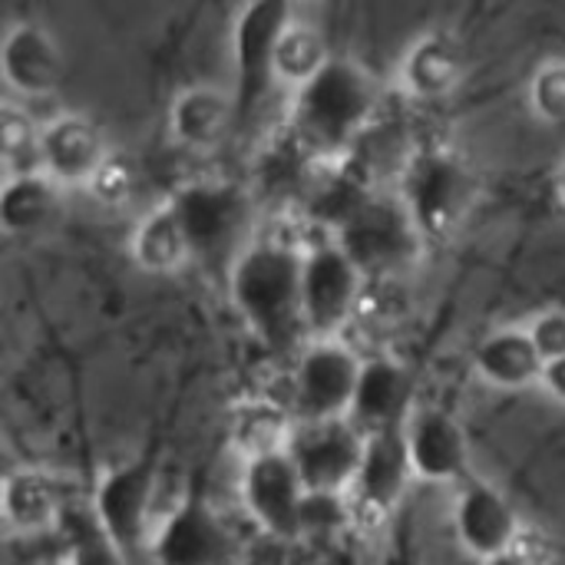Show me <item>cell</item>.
Returning a JSON list of instances; mask_svg holds the SVG:
<instances>
[{
    "label": "cell",
    "instance_id": "6da1fadb",
    "mask_svg": "<svg viewBox=\"0 0 565 565\" xmlns=\"http://www.w3.org/2000/svg\"><path fill=\"white\" fill-rule=\"evenodd\" d=\"M301 258L305 252L278 242L258 238L242 248L228 268V295L248 331L275 348H305V315H301Z\"/></svg>",
    "mask_w": 565,
    "mask_h": 565
},
{
    "label": "cell",
    "instance_id": "7a4b0ae2",
    "mask_svg": "<svg viewBox=\"0 0 565 565\" xmlns=\"http://www.w3.org/2000/svg\"><path fill=\"white\" fill-rule=\"evenodd\" d=\"M384 89L377 76L344 56H334L308 86L295 93L291 129L315 159H341L354 139L381 116Z\"/></svg>",
    "mask_w": 565,
    "mask_h": 565
},
{
    "label": "cell",
    "instance_id": "3957f363",
    "mask_svg": "<svg viewBox=\"0 0 565 565\" xmlns=\"http://www.w3.org/2000/svg\"><path fill=\"white\" fill-rule=\"evenodd\" d=\"M401 202L424 242H450L477 205V172L447 142H420L401 175Z\"/></svg>",
    "mask_w": 565,
    "mask_h": 565
},
{
    "label": "cell",
    "instance_id": "277c9868",
    "mask_svg": "<svg viewBox=\"0 0 565 565\" xmlns=\"http://www.w3.org/2000/svg\"><path fill=\"white\" fill-rule=\"evenodd\" d=\"M364 358L344 338H321L308 341L295 354L291 384H288V407L298 424H321L341 420L351 414L358 381H361Z\"/></svg>",
    "mask_w": 565,
    "mask_h": 565
},
{
    "label": "cell",
    "instance_id": "5b68a950",
    "mask_svg": "<svg viewBox=\"0 0 565 565\" xmlns=\"http://www.w3.org/2000/svg\"><path fill=\"white\" fill-rule=\"evenodd\" d=\"M367 275L341 252L334 238L311 242L301 258V315L308 341L341 338L358 318Z\"/></svg>",
    "mask_w": 565,
    "mask_h": 565
},
{
    "label": "cell",
    "instance_id": "8992f818",
    "mask_svg": "<svg viewBox=\"0 0 565 565\" xmlns=\"http://www.w3.org/2000/svg\"><path fill=\"white\" fill-rule=\"evenodd\" d=\"M172 209L189 235L192 258L232 262L242 255L238 238L248 228V195L228 179H189L172 192Z\"/></svg>",
    "mask_w": 565,
    "mask_h": 565
},
{
    "label": "cell",
    "instance_id": "52a82bcc",
    "mask_svg": "<svg viewBox=\"0 0 565 565\" xmlns=\"http://www.w3.org/2000/svg\"><path fill=\"white\" fill-rule=\"evenodd\" d=\"M334 242L367 278L397 275V268L407 265L411 258H417V252L424 248V238L414 228L404 202L381 195V192L371 195L334 232Z\"/></svg>",
    "mask_w": 565,
    "mask_h": 565
},
{
    "label": "cell",
    "instance_id": "ba28073f",
    "mask_svg": "<svg viewBox=\"0 0 565 565\" xmlns=\"http://www.w3.org/2000/svg\"><path fill=\"white\" fill-rule=\"evenodd\" d=\"M159 473L149 460H129L103 470L93 490V520L96 526L129 556L149 553L152 540V503H156Z\"/></svg>",
    "mask_w": 565,
    "mask_h": 565
},
{
    "label": "cell",
    "instance_id": "9c48e42d",
    "mask_svg": "<svg viewBox=\"0 0 565 565\" xmlns=\"http://www.w3.org/2000/svg\"><path fill=\"white\" fill-rule=\"evenodd\" d=\"M295 23V10L278 0H255L245 3L235 17L232 30V53H235V73H238V93H235V113L238 122L252 119L262 99L271 89L275 76V50L281 33Z\"/></svg>",
    "mask_w": 565,
    "mask_h": 565
},
{
    "label": "cell",
    "instance_id": "30bf717a",
    "mask_svg": "<svg viewBox=\"0 0 565 565\" xmlns=\"http://www.w3.org/2000/svg\"><path fill=\"white\" fill-rule=\"evenodd\" d=\"M364 447L367 437L348 417H341L321 424H298L288 457L295 460L308 493L348 497L358 480Z\"/></svg>",
    "mask_w": 565,
    "mask_h": 565
},
{
    "label": "cell",
    "instance_id": "8fae6325",
    "mask_svg": "<svg viewBox=\"0 0 565 565\" xmlns=\"http://www.w3.org/2000/svg\"><path fill=\"white\" fill-rule=\"evenodd\" d=\"M411 480H414V467L407 454V434L384 430V434L367 437L358 480L348 490L351 526L361 533L381 530L391 520V513L401 507Z\"/></svg>",
    "mask_w": 565,
    "mask_h": 565
},
{
    "label": "cell",
    "instance_id": "7c38bea8",
    "mask_svg": "<svg viewBox=\"0 0 565 565\" xmlns=\"http://www.w3.org/2000/svg\"><path fill=\"white\" fill-rule=\"evenodd\" d=\"M238 497H242L248 520L271 540L295 543L305 536L301 513H305L308 490L288 454L245 460L242 477H238Z\"/></svg>",
    "mask_w": 565,
    "mask_h": 565
},
{
    "label": "cell",
    "instance_id": "4fadbf2b",
    "mask_svg": "<svg viewBox=\"0 0 565 565\" xmlns=\"http://www.w3.org/2000/svg\"><path fill=\"white\" fill-rule=\"evenodd\" d=\"M235 550L232 530L202 497H185L169 510L149 540L152 565H232Z\"/></svg>",
    "mask_w": 565,
    "mask_h": 565
},
{
    "label": "cell",
    "instance_id": "5bb4252c",
    "mask_svg": "<svg viewBox=\"0 0 565 565\" xmlns=\"http://www.w3.org/2000/svg\"><path fill=\"white\" fill-rule=\"evenodd\" d=\"M454 533L470 556L490 563L497 556L513 553L520 546L523 530L513 503L490 480L467 477L454 503Z\"/></svg>",
    "mask_w": 565,
    "mask_h": 565
},
{
    "label": "cell",
    "instance_id": "9a60e30c",
    "mask_svg": "<svg viewBox=\"0 0 565 565\" xmlns=\"http://www.w3.org/2000/svg\"><path fill=\"white\" fill-rule=\"evenodd\" d=\"M411 401H414V374L407 371V364L391 354H374L364 358L348 420L364 437L384 430H404L411 420Z\"/></svg>",
    "mask_w": 565,
    "mask_h": 565
},
{
    "label": "cell",
    "instance_id": "2e32d148",
    "mask_svg": "<svg viewBox=\"0 0 565 565\" xmlns=\"http://www.w3.org/2000/svg\"><path fill=\"white\" fill-rule=\"evenodd\" d=\"M407 454L424 483H463L470 477V440L450 411H420L407 420Z\"/></svg>",
    "mask_w": 565,
    "mask_h": 565
},
{
    "label": "cell",
    "instance_id": "e0dca14e",
    "mask_svg": "<svg viewBox=\"0 0 565 565\" xmlns=\"http://www.w3.org/2000/svg\"><path fill=\"white\" fill-rule=\"evenodd\" d=\"M109 149L89 116L63 113L40 126V172L56 185H89Z\"/></svg>",
    "mask_w": 565,
    "mask_h": 565
},
{
    "label": "cell",
    "instance_id": "ac0fdd59",
    "mask_svg": "<svg viewBox=\"0 0 565 565\" xmlns=\"http://www.w3.org/2000/svg\"><path fill=\"white\" fill-rule=\"evenodd\" d=\"M0 70H3L7 86L26 99L53 96L66 76L63 50L56 36L33 20L13 23L7 30L3 46H0Z\"/></svg>",
    "mask_w": 565,
    "mask_h": 565
},
{
    "label": "cell",
    "instance_id": "d6986e66",
    "mask_svg": "<svg viewBox=\"0 0 565 565\" xmlns=\"http://www.w3.org/2000/svg\"><path fill=\"white\" fill-rule=\"evenodd\" d=\"M467 70V53L457 36L434 30L414 40L401 60V86L417 103H440L447 99Z\"/></svg>",
    "mask_w": 565,
    "mask_h": 565
},
{
    "label": "cell",
    "instance_id": "ffe728a7",
    "mask_svg": "<svg viewBox=\"0 0 565 565\" xmlns=\"http://www.w3.org/2000/svg\"><path fill=\"white\" fill-rule=\"evenodd\" d=\"M235 119V99H228L215 86H189L172 99L169 109L172 139L195 156H212L215 149H222Z\"/></svg>",
    "mask_w": 565,
    "mask_h": 565
},
{
    "label": "cell",
    "instance_id": "44dd1931",
    "mask_svg": "<svg viewBox=\"0 0 565 565\" xmlns=\"http://www.w3.org/2000/svg\"><path fill=\"white\" fill-rule=\"evenodd\" d=\"M473 371L497 391H526L543 384L546 361L540 358L526 328H503L477 344Z\"/></svg>",
    "mask_w": 565,
    "mask_h": 565
},
{
    "label": "cell",
    "instance_id": "7402d4cb",
    "mask_svg": "<svg viewBox=\"0 0 565 565\" xmlns=\"http://www.w3.org/2000/svg\"><path fill=\"white\" fill-rule=\"evenodd\" d=\"M295 414L285 401L271 394L245 397L232 407L228 417V440L245 460L271 457V454H288L291 437H295Z\"/></svg>",
    "mask_w": 565,
    "mask_h": 565
},
{
    "label": "cell",
    "instance_id": "603a6c76",
    "mask_svg": "<svg viewBox=\"0 0 565 565\" xmlns=\"http://www.w3.org/2000/svg\"><path fill=\"white\" fill-rule=\"evenodd\" d=\"M63 209L60 185L36 172H20L7 175L3 192H0V225L13 238H33L43 235L50 225H56Z\"/></svg>",
    "mask_w": 565,
    "mask_h": 565
},
{
    "label": "cell",
    "instance_id": "cb8c5ba5",
    "mask_svg": "<svg viewBox=\"0 0 565 565\" xmlns=\"http://www.w3.org/2000/svg\"><path fill=\"white\" fill-rule=\"evenodd\" d=\"M3 520L10 530L33 536L46 533L60 523L63 516V497L53 477H46L36 467H20L3 477Z\"/></svg>",
    "mask_w": 565,
    "mask_h": 565
},
{
    "label": "cell",
    "instance_id": "d4e9b609",
    "mask_svg": "<svg viewBox=\"0 0 565 565\" xmlns=\"http://www.w3.org/2000/svg\"><path fill=\"white\" fill-rule=\"evenodd\" d=\"M129 255L149 275H169L192 258L189 235H185L172 202H162L139 218V225L132 228V238H129Z\"/></svg>",
    "mask_w": 565,
    "mask_h": 565
},
{
    "label": "cell",
    "instance_id": "484cf974",
    "mask_svg": "<svg viewBox=\"0 0 565 565\" xmlns=\"http://www.w3.org/2000/svg\"><path fill=\"white\" fill-rule=\"evenodd\" d=\"M331 60H334V56L328 53L324 36H321L315 26L295 20V23L281 33V40H278V50H275V76H278L281 83H291V86L301 89V86H308Z\"/></svg>",
    "mask_w": 565,
    "mask_h": 565
},
{
    "label": "cell",
    "instance_id": "4316f807",
    "mask_svg": "<svg viewBox=\"0 0 565 565\" xmlns=\"http://www.w3.org/2000/svg\"><path fill=\"white\" fill-rule=\"evenodd\" d=\"M0 146H3V159H7V175L36 172V169H30V162H40V129L33 126L26 109H20L17 103H3Z\"/></svg>",
    "mask_w": 565,
    "mask_h": 565
},
{
    "label": "cell",
    "instance_id": "83f0119b",
    "mask_svg": "<svg viewBox=\"0 0 565 565\" xmlns=\"http://www.w3.org/2000/svg\"><path fill=\"white\" fill-rule=\"evenodd\" d=\"M89 195L106 205V209H122L136 199L139 189V169L126 152H109L106 162L99 166V172L93 175V182L86 185Z\"/></svg>",
    "mask_w": 565,
    "mask_h": 565
},
{
    "label": "cell",
    "instance_id": "f1b7e54d",
    "mask_svg": "<svg viewBox=\"0 0 565 565\" xmlns=\"http://www.w3.org/2000/svg\"><path fill=\"white\" fill-rule=\"evenodd\" d=\"M530 109L550 126H565V60H550L533 73Z\"/></svg>",
    "mask_w": 565,
    "mask_h": 565
},
{
    "label": "cell",
    "instance_id": "f546056e",
    "mask_svg": "<svg viewBox=\"0 0 565 565\" xmlns=\"http://www.w3.org/2000/svg\"><path fill=\"white\" fill-rule=\"evenodd\" d=\"M66 565H132V559L96 526V520L73 536Z\"/></svg>",
    "mask_w": 565,
    "mask_h": 565
},
{
    "label": "cell",
    "instance_id": "4dcf8cb0",
    "mask_svg": "<svg viewBox=\"0 0 565 565\" xmlns=\"http://www.w3.org/2000/svg\"><path fill=\"white\" fill-rule=\"evenodd\" d=\"M351 526V510H348V497H328V493H308L305 497V513H301V530L305 536L318 533H334Z\"/></svg>",
    "mask_w": 565,
    "mask_h": 565
},
{
    "label": "cell",
    "instance_id": "1f68e13d",
    "mask_svg": "<svg viewBox=\"0 0 565 565\" xmlns=\"http://www.w3.org/2000/svg\"><path fill=\"white\" fill-rule=\"evenodd\" d=\"M530 338L540 351V358L546 364L565 358V311L563 308H550V311H540L533 321H530Z\"/></svg>",
    "mask_w": 565,
    "mask_h": 565
},
{
    "label": "cell",
    "instance_id": "d6a6232c",
    "mask_svg": "<svg viewBox=\"0 0 565 565\" xmlns=\"http://www.w3.org/2000/svg\"><path fill=\"white\" fill-rule=\"evenodd\" d=\"M553 401H559L565 404V358L559 361H553V364H546V371H543V384H540Z\"/></svg>",
    "mask_w": 565,
    "mask_h": 565
},
{
    "label": "cell",
    "instance_id": "836d02e7",
    "mask_svg": "<svg viewBox=\"0 0 565 565\" xmlns=\"http://www.w3.org/2000/svg\"><path fill=\"white\" fill-rule=\"evenodd\" d=\"M483 565H540V559L533 556V553H523L520 546L513 550V553H507V556H497V559H490V563Z\"/></svg>",
    "mask_w": 565,
    "mask_h": 565
},
{
    "label": "cell",
    "instance_id": "e575fe53",
    "mask_svg": "<svg viewBox=\"0 0 565 565\" xmlns=\"http://www.w3.org/2000/svg\"><path fill=\"white\" fill-rule=\"evenodd\" d=\"M556 195H559V202L565 205V162L559 166V172H556Z\"/></svg>",
    "mask_w": 565,
    "mask_h": 565
}]
</instances>
